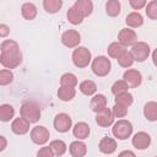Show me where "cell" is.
<instances>
[{"mask_svg": "<svg viewBox=\"0 0 157 157\" xmlns=\"http://www.w3.org/2000/svg\"><path fill=\"white\" fill-rule=\"evenodd\" d=\"M63 6L61 0H44L43 7L48 13H56Z\"/></svg>", "mask_w": 157, "mask_h": 157, "instance_id": "cell-29", "label": "cell"}, {"mask_svg": "<svg viewBox=\"0 0 157 157\" xmlns=\"http://www.w3.org/2000/svg\"><path fill=\"white\" fill-rule=\"evenodd\" d=\"M144 115L148 121L157 120V102H147L144 105Z\"/></svg>", "mask_w": 157, "mask_h": 157, "instance_id": "cell-21", "label": "cell"}, {"mask_svg": "<svg viewBox=\"0 0 157 157\" xmlns=\"http://www.w3.org/2000/svg\"><path fill=\"white\" fill-rule=\"evenodd\" d=\"M66 17H67V21L71 23V25H80V23H82V21H83V15L72 5L69 10H67V12H66Z\"/></svg>", "mask_w": 157, "mask_h": 157, "instance_id": "cell-23", "label": "cell"}, {"mask_svg": "<svg viewBox=\"0 0 157 157\" xmlns=\"http://www.w3.org/2000/svg\"><path fill=\"white\" fill-rule=\"evenodd\" d=\"M114 101H115L117 104H121V105L129 108V107L132 104V102H134V97H132L131 93H129V92H124V93H120V94L115 96Z\"/></svg>", "mask_w": 157, "mask_h": 157, "instance_id": "cell-33", "label": "cell"}, {"mask_svg": "<svg viewBox=\"0 0 157 157\" xmlns=\"http://www.w3.org/2000/svg\"><path fill=\"white\" fill-rule=\"evenodd\" d=\"M129 4L134 10H141L142 7H146L147 5L146 0H129Z\"/></svg>", "mask_w": 157, "mask_h": 157, "instance_id": "cell-39", "label": "cell"}, {"mask_svg": "<svg viewBox=\"0 0 157 157\" xmlns=\"http://www.w3.org/2000/svg\"><path fill=\"white\" fill-rule=\"evenodd\" d=\"M21 13L25 20H33L37 16V7L33 2H25L21 7Z\"/></svg>", "mask_w": 157, "mask_h": 157, "instance_id": "cell-24", "label": "cell"}, {"mask_svg": "<svg viewBox=\"0 0 157 157\" xmlns=\"http://www.w3.org/2000/svg\"><path fill=\"white\" fill-rule=\"evenodd\" d=\"M49 130L45 126L37 125L31 130V140L36 145H45L49 140Z\"/></svg>", "mask_w": 157, "mask_h": 157, "instance_id": "cell-8", "label": "cell"}, {"mask_svg": "<svg viewBox=\"0 0 157 157\" xmlns=\"http://www.w3.org/2000/svg\"><path fill=\"white\" fill-rule=\"evenodd\" d=\"M117 61H118V64L121 66V67H130L132 64H134V56H132V54H131V52L130 50H125L118 59H117Z\"/></svg>", "mask_w": 157, "mask_h": 157, "instance_id": "cell-32", "label": "cell"}, {"mask_svg": "<svg viewBox=\"0 0 157 157\" xmlns=\"http://www.w3.org/2000/svg\"><path fill=\"white\" fill-rule=\"evenodd\" d=\"M0 63L5 69H15L22 63L20 45L13 39H5L0 45Z\"/></svg>", "mask_w": 157, "mask_h": 157, "instance_id": "cell-1", "label": "cell"}, {"mask_svg": "<svg viewBox=\"0 0 157 157\" xmlns=\"http://www.w3.org/2000/svg\"><path fill=\"white\" fill-rule=\"evenodd\" d=\"M15 117V109L12 105L10 104H1L0 105V120L6 123V121H10L12 118Z\"/></svg>", "mask_w": 157, "mask_h": 157, "instance_id": "cell-27", "label": "cell"}, {"mask_svg": "<svg viewBox=\"0 0 157 157\" xmlns=\"http://www.w3.org/2000/svg\"><path fill=\"white\" fill-rule=\"evenodd\" d=\"M0 140H1L0 151H4V150H5V147H6V139H5V136H0Z\"/></svg>", "mask_w": 157, "mask_h": 157, "instance_id": "cell-42", "label": "cell"}, {"mask_svg": "<svg viewBox=\"0 0 157 157\" xmlns=\"http://www.w3.org/2000/svg\"><path fill=\"white\" fill-rule=\"evenodd\" d=\"M69 152L72 157H85L87 153V145L81 140L72 141L69 146Z\"/></svg>", "mask_w": 157, "mask_h": 157, "instance_id": "cell-17", "label": "cell"}, {"mask_svg": "<svg viewBox=\"0 0 157 157\" xmlns=\"http://www.w3.org/2000/svg\"><path fill=\"white\" fill-rule=\"evenodd\" d=\"M123 80L129 85V87H139L142 82V75L139 70L135 69H128L124 75H123Z\"/></svg>", "mask_w": 157, "mask_h": 157, "instance_id": "cell-11", "label": "cell"}, {"mask_svg": "<svg viewBox=\"0 0 157 157\" xmlns=\"http://www.w3.org/2000/svg\"><path fill=\"white\" fill-rule=\"evenodd\" d=\"M128 90H129V85L124 80H118L112 86V93L114 96H118V94L124 93V92H129Z\"/></svg>", "mask_w": 157, "mask_h": 157, "instance_id": "cell-34", "label": "cell"}, {"mask_svg": "<svg viewBox=\"0 0 157 157\" xmlns=\"http://www.w3.org/2000/svg\"><path fill=\"white\" fill-rule=\"evenodd\" d=\"M29 121L22 117L15 118L13 121L11 123V130L16 135H25L29 131Z\"/></svg>", "mask_w": 157, "mask_h": 157, "instance_id": "cell-14", "label": "cell"}, {"mask_svg": "<svg viewBox=\"0 0 157 157\" xmlns=\"http://www.w3.org/2000/svg\"><path fill=\"white\" fill-rule=\"evenodd\" d=\"M80 42L81 34L76 29H67L61 34V43L67 48H77Z\"/></svg>", "mask_w": 157, "mask_h": 157, "instance_id": "cell-9", "label": "cell"}, {"mask_svg": "<svg viewBox=\"0 0 157 157\" xmlns=\"http://www.w3.org/2000/svg\"><path fill=\"white\" fill-rule=\"evenodd\" d=\"M130 52H131L135 61L142 63V61H145L148 58V55L151 53V49H150V45L147 43H145V42H136L131 47Z\"/></svg>", "mask_w": 157, "mask_h": 157, "instance_id": "cell-6", "label": "cell"}, {"mask_svg": "<svg viewBox=\"0 0 157 157\" xmlns=\"http://www.w3.org/2000/svg\"><path fill=\"white\" fill-rule=\"evenodd\" d=\"M112 132L118 140H126L132 134V124L126 119H119L113 124Z\"/></svg>", "mask_w": 157, "mask_h": 157, "instance_id": "cell-5", "label": "cell"}, {"mask_svg": "<svg viewBox=\"0 0 157 157\" xmlns=\"http://www.w3.org/2000/svg\"><path fill=\"white\" fill-rule=\"evenodd\" d=\"M112 113H113V115H114V118H119V119H121V118H124L126 114H128V107H124V105H121V104H114L113 105V108H112Z\"/></svg>", "mask_w": 157, "mask_h": 157, "instance_id": "cell-37", "label": "cell"}, {"mask_svg": "<svg viewBox=\"0 0 157 157\" xmlns=\"http://www.w3.org/2000/svg\"><path fill=\"white\" fill-rule=\"evenodd\" d=\"M76 85H77V77H76V75H74L71 72H65L64 75H61V77H60V86L75 88Z\"/></svg>", "mask_w": 157, "mask_h": 157, "instance_id": "cell-30", "label": "cell"}, {"mask_svg": "<svg viewBox=\"0 0 157 157\" xmlns=\"http://www.w3.org/2000/svg\"><path fill=\"white\" fill-rule=\"evenodd\" d=\"M71 59H72L74 65L76 67H78V69H83V67L88 66V64L93 60L91 52L86 47H77V48H75L74 52H72Z\"/></svg>", "mask_w": 157, "mask_h": 157, "instance_id": "cell-3", "label": "cell"}, {"mask_svg": "<svg viewBox=\"0 0 157 157\" xmlns=\"http://www.w3.org/2000/svg\"><path fill=\"white\" fill-rule=\"evenodd\" d=\"M145 11L150 20H157V0H151L147 2Z\"/></svg>", "mask_w": 157, "mask_h": 157, "instance_id": "cell-36", "label": "cell"}, {"mask_svg": "<svg viewBox=\"0 0 157 157\" xmlns=\"http://www.w3.org/2000/svg\"><path fill=\"white\" fill-rule=\"evenodd\" d=\"M137 40V36L136 32L129 27L126 28H121L119 34H118V42L121 43L123 45L128 47V45H134Z\"/></svg>", "mask_w": 157, "mask_h": 157, "instance_id": "cell-10", "label": "cell"}, {"mask_svg": "<svg viewBox=\"0 0 157 157\" xmlns=\"http://www.w3.org/2000/svg\"><path fill=\"white\" fill-rule=\"evenodd\" d=\"M78 88H80V91L85 96H94V93L97 92V85L92 80H85V81H82L80 83Z\"/></svg>", "mask_w": 157, "mask_h": 157, "instance_id": "cell-25", "label": "cell"}, {"mask_svg": "<svg viewBox=\"0 0 157 157\" xmlns=\"http://www.w3.org/2000/svg\"><path fill=\"white\" fill-rule=\"evenodd\" d=\"M98 148L104 155H112L117 150V141L113 137L104 136V137L101 139L99 145H98Z\"/></svg>", "mask_w": 157, "mask_h": 157, "instance_id": "cell-15", "label": "cell"}, {"mask_svg": "<svg viewBox=\"0 0 157 157\" xmlns=\"http://www.w3.org/2000/svg\"><path fill=\"white\" fill-rule=\"evenodd\" d=\"M120 10H121V5L118 0H109L107 1L105 4V12L108 16L110 17H115L120 13Z\"/></svg>", "mask_w": 157, "mask_h": 157, "instance_id": "cell-28", "label": "cell"}, {"mask_svg": "<svg viewBox=\"0 0 157 157\" xmlns=\"http://www.w3.org/2000/svg\"><path fill=\"white\" fill-rule=\"evenodd\" d=\"M118 157H136V155L130 150H125V151H121L118 155Z\"/></svg>", "mask_w": 157, "mask_h": 157, "instance_id": "cell-41", "label": "cell"}, {"mask_svg": "<svg viewBox=\"0 0 157 157\" xmlns=\"http://www.w3.org/2000/svg\"><path fill=\"white\" fill-rule=\"evenodd\" d=\"M91 132V129H90V125L85 121H78L75 124V126L72 128V134L77 139V140H85L88 137Z\"/></svg>", "mask_w": 157, "mask_h": 157, "instance_id": "cell-16", "label": "cell"}, {"mask_svg": "<svg viewBox=\"0 0 157 157\" xmlns=\"http://www.w3.org/2000/svg\"><path fill=\"white\" fill-rule=\"evenodd\" d=\"M155 157H157V156H155Z\"/></svg>", "mask_w": 157, "mask_h": 157, "instance_id": "cell-44", "label": "cell"}, {"mask_svg": "<svg viewBox=\"0 0 157 157\" xmlns=\"http://www.w3.org/2000/svg\"><path fill=\"white\" fill-rule=\"evenodd\" d=\"M9 33H10V27H9L7 25H5V23H1V25H0V37L4 38V37H6Z\"/></svg>", "mask_w": 157, "mask_h": 157, "instance_id": "cell-40", "label": "cell"}, {"mask_svg": "<svg viewBox=\"0 0 157 157\" xmlns=\"http://www.w3.org/2000/svg\"><path fill=\"white\" fill-rule=\"evenodd\" d=\"M131 144L136 150H146L151 145V136L145 131H139L132 136Z\"/></svg>", "mask_w": 157, "mask_h": 157, "instance_id": "cell-13", "label": "cell"}, {"mask_svg": "<svg viewBox=\"0 0 157 157\" xmlns=\"http://www.w3.org/2000/svg\"><path fill=\"white\" fill-rule=\"evenodd\" d=\"M125 23L128 25V27L130 28H137L140 26L144 25V17L140 12L137 11H134V12H130L126 18H125Z\"/></svg>", "mask_w": 157, "mask_h": 157, "instance_id": "cell-19", "label": "cell"}, {"mask_svg": "<svg viewBox=\"0 0 157 157\" xmlns=\"http://www.w3.org/2000/svg\"><path fill=\"white\" fill-rule=\"evenodd\" d=\"M54 152L52 151L50 146H43L42 148H39V151L37 152V157H54Z\"/></svg>", "mask_w": 157, "mask_h": 157, "instance_id": "cell-38", "label": "cell"}, {"mask_svg": "<svg viewBox=\"0 0 157 157\" xmlns=\"http://www.w3.org/2000/svg\"><path fill=\"white\" fill-rule=\"evenodd\" d=\"M76 94V91L75 88L72 87H65V86H60L59 90H58V97L60 101L63 102H69L71 101Z\"/></svg>", "mask_w": 157, "mask_h": 157, "instance_id": "cell-26", "label": "cell"}, {"mask_svg": "<svg viewBox=\"0 0 157 157\" xmlns=\"http://www.w3.org/2000/svg\"><path fill=\"white\" fill-rule=\"evenodd\" d=\"M53 124L58 132H67L72 128V119L66 113H59L55 115Z\"/></svg>", "mask_w": 157, "mask_h": 157, "instance_id": "cell-7", "label": "cell"}, {"mask_svg": "<svg viewBox=\"0 0 157 157\" xmlns=\"http://www.w3.org/2000/svg\"><path fill=\"white\" fill-rule=\"evenodd\" d=\"M74 6L83 15V17H87L93 11V2L91 0H77L75 1Z\"/></svg>", "mask_w": 157, "mask_h": 157, "instance_id": "cell-20", "label": "cell"}, {"mask_svg": "<svg viewBox=\"0 0 157 157\" xmlns=\"http://www.w3.org/2000/svg\"><path fill=\"white\" fill-rule=\"evenodd\" d=\"M90 107L91 109L94 112V113H98L99 110L104 109L107 107V97L104 94H94L92 98H91V102H90Z\"/></svg>", "mask_w": 157, "mask_h": 157, "instance_id": "cell-18", "label": "cell"}, {"mask_svg": "<svg viewBox=\"0 0 157 157\" xmlns=\"http://www.w3.org/2000/svg\"><path fill=\"white\" fill-rule=\"evenodd\" d=\"M96 123L102 128H108L114 123V115L112 113V109L105 107L104 109L96 113Z\"/></svg>", "mask_w": 157, "mask_h": 157, "instance_id": "cell-12", "label": "cell"}, {"mask_svg": "<svg viewBox=\"0 0 157 157\" xmlns=\"http://www.w3.org/2000/svg\"><path fill=\"white\" fill-rule=\"evenodd\" d=\"M20 114L22 118L27 119L29 123H37L40 119L42 110H40V107L38 103H36L33 101H28L21 105Z\"/></svg>", "mask_w": 157, "mask_h": 157, "instance_id": "cell-2", "label": "cell"}, {"mask_svg": "<svg viewBox=\"0 0 157 157\" xmlns=\"http://www.w3.org/2000/svg\"><path fill=\"white\" fill-rule=\"evenodd\" d=\"M152 61H153V64H155V66L157 67V48L152 52Z\"/></svg>", "mask_w": 157, "mask_h": 157, "instance_id": "cell-43", "label": "cell"}, {"mask_svg": "<svg viewBox=\"0 0 157 157\" xmlns=\"http://www.w3.org/2000/svg\"><path fill=\"white\" fill-rule=\"evenodd\" d=\"M91 69H92V72L98 76V77H104L107 76L109 72H110V69H112V63L110 60L104 56V55H99V56H96L92 63H91Z\"/></svg>", "mask_w": 157, "mask_h": 157, "instance_id": "cell-4", "label": "cell"}, {"mask_svg": "<svg viewBox=\"0 0 157 157\" xmlns=\"http://www.w3.org/2000/svg\"><path fill=\"white\" fill-rule=\"evenodd\" d=\"M13 81V74L9 69H2L0 70V85L6 86Z\"/></svg>", "mask_w": 157, "mask_h": 157, "instance_id": "cell-35", "label": "cell"}, {"mask_svg": "<svg viewBox=\"0 0 157 157\" xmlns=\"http://www.w3.org/2000/svg\"><path fill=\"white\" fill-rule=\"evenodd\" d=\"M125 50H126V47L123 45V44L119 43V42H113V43H110V44L108 45V48H107L108 55H109L110 58H113V59H118Z\"/></svg>", "mask_w": 157, "mask_h": 157, "instance_id": "cell-22", "label": "cell"}, {"mask_svg": "<svg viewBox=\"0 0 157 157\" xmlns=\"http://www.w3.org/2000/svg\"><path fill=\"white\" fill-rule=\"evenodd\" d=\"M49 146H50V148L55 156H63L67 150V146L63 140H53L49 144Z\"/></svg>", "mask_w": 157, "mask_h": 157, "instance_id": "cell-31", "label": "cell"}]
</instances>
